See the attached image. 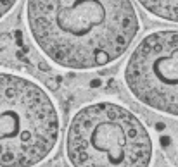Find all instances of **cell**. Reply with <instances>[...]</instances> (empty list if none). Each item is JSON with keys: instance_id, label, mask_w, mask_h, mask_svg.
I'll return each mask as SVG.
<instances>
[{"instance_id": "cell-3", "label": "cell", "mask_w": 178, "mask_h": 167, "mask_svg": "<svg viewBox=\"0 0 178 167\" xmlns=\"http://www.w3.org/2000/svg\"><path fill=\"white\" fill-rule=\"evenodd\" d=\"M61 134L54 98L40 83L17 72L0 78V164L35 167L50 157Z\"/></svg>"}, {"instance_id": "cell-4", "label": "cell", "mask_w": 178, "mask_h": 167, "mask_svg": "<svg viewBox=\"0 0 178 167\" xmlns=\"http://www.w3.org/2000/svg\"><path fill=\"white\" fill-rule=\"evenodd\" d=\"M123 79L137 102L178 117V29L145 35L126 59Z\"/></svg>"}, {"instance_id": "cell-5", "label": "cell", "mask_w": 178, "mask_h": 167, "mask_svg": "<svg viewBox=\"0 0 178 167\" xmlns=\"http://www.w3.org/2000/svg\"><path fill=\"white\" fill-rule=\"evenodd\" d=\"M147 14L178 24V0H137Z\"/></svg>"}, {"instance_id": "cell-2", "label": "cell", "mask_w": 178, "mask_h": 167, "mask_svg": "<svg viewBox=\"0 0 178 167\" xmlns=\"http://www.w3.org/2000/svg\"><path fill=\"white\" fill-rule=\"evenodd\" d=\"M71 167H151V133L137 114L121 104L102 100L80 107L66 133Z\"/></svg>"}, {"instance_id": "cell-1", "label": "cell", "mask_w": 178, "mask_h": 167, "mask_svg": "<svg viewBox=\"0 0 178 167\" xmlns=\"http://www.w3.org/2000/svg\"><path fill=\"white\" fill-rule=\"evenodd\" d=\"M24 14L38 50L71 71L114 64L140 31L131 0H26Z\"/></svg>"}, {"instance_id": "cell-6", "label": "cell", "mask_w": 178, "mask_h": 167, "mask_svg": "<svg viewBox=\"0 0 178 167\" xmlns=\"http://www.w3.org/2000/svg\"><path fill=\"white\" fill-rule=\"evenodd\" d=\"M0 4H2V17H5L17 4V0H0Z\"/></svg>"}]
</instances>
